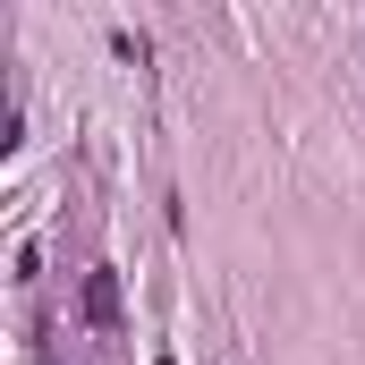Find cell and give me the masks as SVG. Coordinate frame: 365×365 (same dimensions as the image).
Wrapping results in <instances>:
<instances>
[{"instance_id": "cell-1", "label": "cell", "mask_w": 365, "mask_h": 365, "mask_svg": "<svg viewBox=\"0 0 365 365\" xmlns=\"http://www.w3.org/2000/svg\"><path fill=\"white\" fill-rule=\"evenodd\" d=\"M86 323L93 331H119V280L110 272H86Z\"/></svg>"}]
</instances>
